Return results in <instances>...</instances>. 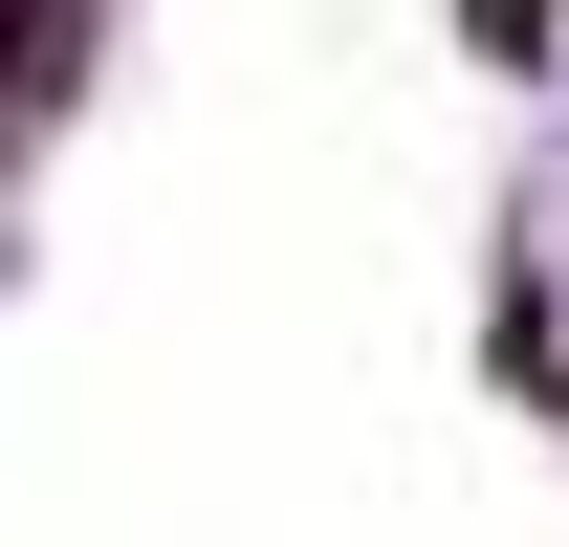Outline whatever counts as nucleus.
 I'll use <instances>...</instances> for the list:
<instances>
[{
  "instance_id": "1",
  "label": "nucleus",
  "mask_w": 569,
  "mask_h": 547,
  "mask_svg": "<svg viewBox=\"0 0 569 547\" xmlns=\"http://www.w3.org/2000/svg\"><path fill=\"white\" fill-rule=\"evenodd\" d=\"M67 22H88V0H0V110H44V88H67Z\"/></svg>"
},
{
  "instance_id": "2",
  "label": "nucleus",
  "mask_w": 569,
  "mask_h": 547,
  "mask_svg": "<svg viewBox=\"0 0 569 547\" xmlns=\"http://www.w3.org/2000/svg\"><path fill=\"white\" fill-rule=\"evenodd\" d=\"M460 22H482V44H503V67H548V0H460Z\"/></svg>"
}]
</instances>
